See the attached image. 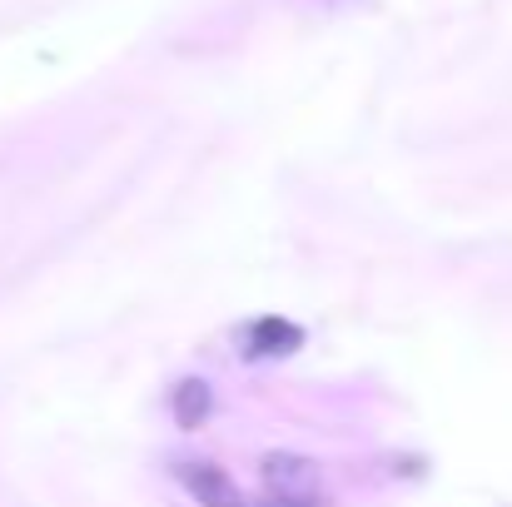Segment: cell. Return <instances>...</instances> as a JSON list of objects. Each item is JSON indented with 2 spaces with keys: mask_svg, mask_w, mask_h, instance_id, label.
<instances>
[{
  "mask_svg": "<svg viewBox=\"0 0 512 507\" xmlns=\"http://www.w3.org/2000/svg\"><path fill=\"white\" fill-rule=\"evenodd\" d=\"M170 413H174V423H179L184 433L204 428V423H209V413H214V388H209L204 378H184V383H174Z\"/></svg>",
  "mask_w": 512,
  "mask_h": 507,
  "instance_id": "277c9868",
  "label": "cell"
},
{
  "mask_svg": "<svg viewBox=\"0 0 512 507\" xmlns=\"http://www.w3.org/2000/svg\"><path fill=\"white\" fill-rule=\"evenodd\" d=\"M174 483L199 507H249L244 493H239V483H234L219 463H209V458H184V463H174Z\"/></svg>",
  "mask_w": 512,
  "mask_h": 507,
  "instance_id": "7a4b0ae2",
  "label": "cell"
},
{
  "mask_svg": "<svg viewBox=\"0 0 512 507\" xmlns=\"http://www.w3.org/2000/svg\"><path fill=\"white\" fill-rule=\"evenodd\" d=\"M239 348H244V358H284V353L304 348V329L289 324V319H279V314L249 319V324L239 329Z\"/></svg>",
  "mask_w": 512,
  "mask_h": 507,
  "instance_id": "3957f363",
  "label": "cell"
},
{
  "mask_svg": "<svg viewBox=\"0 0 512 507\" xmlns=\"http://www.w3.org/2000/svg\"><path fill=\"white\" fill-rule=\"evenodd\" d=\"M264 507H299V503H279V498H264Z\"/></svg>",
  "mask_w": 512,
  "mask_h": 507,
  "instance_id": "5b68a950",
  "label": "cell"
},
{
  "mask_svg": "<svg viewBox=\"0 0 512 507\" xmlns=\"http://www.w3.org/2000/svg\"><path fill=\"white\" fill-rule=\"evenodd\" d=\"M259 483H264V498L299 503V507H329L324 473H319V463L304 458V453H289V448L264 453V458H259Z\"/></svg>",
  "mask_w": 512,
  "mask_h": 507,
  "instance_id": "6da1fadb",
  "label": "cell"
}]
</instances>
